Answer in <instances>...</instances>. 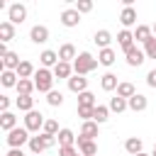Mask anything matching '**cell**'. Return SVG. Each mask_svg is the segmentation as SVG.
<instances>
[{
    "label": "cell",
    "mask_w": 156,
    "mask_h": 156,
    "mask_svg": "<svg viewBox=\"0 0 156 156\" xmlns=\"http://www.w3.org/2000/svg\"><path fill=\"white\" fill-rule=\"evenodd\" d=\"M10 39H15V24L5 20V22H0V41L7 44Z\"/></svg>",
    "instance_id": "obj_27"
},
{
    "label": "cell",
    "mask_w": 156,
    "mask_h": 156,
    "mask_svg": "<svg viewBox=\"0 0 156 156\" xmlns=\"http://www.w3.org/2000/svg\"><path fill=\"white\" fill-rule=\"evenodd\" d=\"M146 85H149V88H156V68H151V71L146 73Z\"/></svg>",
    "instance_id": "obj_42"
},
{
    "label": "cell",
    "mask_w": 156,
    "mask_h": 156,
    "mask_svg": "<svg viewBox=\"0 0 156 156\" xmlns=\"http://www.w3.org/2000/svg\"><path fill=\"white\" fill-rule=\"evenodd\" d=\"M107 119H110V107H107V105H98V107L93 110V122L102 124V122H107Z\"/></svg>",
    "instance_id": "obj_32"
},
{
    "label": "cell",
    "mask_w": 156,
    "mask_h": 156,
    "mask_svg": "<svg viewBox=\"0 0 156 156\" xmlns=\"http://www.w3.org/2000/svg\"><path fill=\"white\" fill-rule=\"evenodd\" d=\"M56 144H58V139H56L54 134H44V132L29 139L32 154H41V151H46V149H51V146H56Z\"/></svg>",
    "instance_id": "obj_3"
},
{
    "label": "cell",
    "mask_w": 156,
    "mask_h": 156,
    "mask_svg": "<svg viewBox=\"0 0 156 156\" xmlns=\"http://www.w3.org/2000/svg\"><path fill=\"white\" fill-rule=\"evenodd\" d=\"M151 32H154V37H156V22H154V24H151Z\"/></svg>",
    "instance_id": "obj_45"
},
{
    "label": "cell",
    "mask_w": 156,
    "mask_h": 156,
    "mask_svg": "<svg viewBox=\"0 0 156 156\" xmlns=\"http://www.w3.org/2000/svg\"><path fill=\"white\" fill-rule=\"evenodd\" d=\"M46 102H49L51 107H61V105H63V95H61L58 90H51V93L46 95Z\"/></svg>",
    "instance_id": "obj_36"
},
{
    "label": "cell",
    "mask_w": 156,
    "mask_h": 156,
    "mask_svg": "<svg viewBox=\"0 0 156 156\" xmlns=\"http://www.w3.org/2000/svg\"><path fill=\"white\" fill-rule=\"evenodd\" d=\"M76 149H78L83 156H98V144H95V141H90V139H83V136H78V141H76Z\"/></svg>",
    "instance_id": "obj_11"
},
{
    "label": "cell",
    "mask_w": 156,
    "mask_h": 156,
    "mask_svg": "<svg viewBox=\"0 0 156 156\" xmlns=\"http://www.w3.org/2000/svg\"><path fill=\"white\" fill-rule=\"evenodd\" d=\"M73 76V63H66V61H58L54 66V78H71Z\"/></svg>",
    "instance_id": "obj_16"
},
{
    "label": "cell",
    "mask_w": 156,
    "mask_h": 156,
    "mask_svg": "<svg viewBox=\"0 0 156 156\" xmlns=\"http://www.w3.org/2000/svg\"><path fill=\"white\" fill-rule=\"evenodd\" d=\"M76 10H78L80 15H85V12L93 10V2H90V0H78V2H76Z\"/></svg>",
    "instance_id": "obj_39"
},
{
    "label": "cell",
    "mask_w": 156,
    "mask_h": 156,
    "mask_svg": "<svg viewBox=\"0 0 156 156\" xmlns=\"http://www.w3.org/2000/svg\"><path fill=\"white\" fill-rule=\"evenodd\" d=\"M144 54H146V58H156V37L144 44Z\"/></svg>",
    "instance_id": "obj_38"
},
{
    "label": "cell",
    "mask_w": 156,
    "mask_h": 156,
    "mask_svg": "<svg viewBox=\"0 0 156 156\" xmlns=\"http://www.w3.org/2000/svg\"><path fill=\"white\" fill-rule=\"evenodd\" d=\"M37 88H34V80L32 78H20L17 83V95H32Z\"/></svg>",
    "instance_id": "obj_30"
},
{
    "label": "cell",
    "mask_w": 156,
    "mask_h": 156,
    "mask_svg": "<svg viewBox=\"0 0 156 156\" xmlns=\"http://www.w3.org/2000/svg\"><path fill=\"white\" fill-rule=\"evenodd\" d=\"M32 80H34V88H37L39 93H46V95H49V93L54 90V80H56V78H54V71H49V68H37V73H34Z\"/></svg>",
    "instance_id": "obj_2"
},
{
    "label": "cell",
    "mask_w": 156,
    "mask_h": 156,
    "mask_svg": "<svg viewBox=\"0 0 156 156\" xmlns=\"http://www.w3.org/2000/svg\"><path fill=\"white\" fill-rule=\"evenodd\" d=\"M115 58H117L115 49H100V54H98V61H100L102 66H112V63H115Z\"/></svg>",
    "instance_id": "obj_33"
},
{
    "label": "cell",
    "mask_w": 156,
    "mask_h": 156,
    "mask_svg": "<svg viewBox=\"0 0 156 156\" xmlns=\"http://www.w3.org/2000/svg\"><path fill=\"white\" fill-rule=\"evenodd\" d=\"M127 105H129V110H132V112H144V110L149 107V100H146V95L136 93L134 98H129V100H127Z\"/></svg>",
    "instance_id": "obj_13"
},
{
    "label": "cell",
    "mask_w": 156,
    "mask_h": 156,
    "mask_svg": "<svg viewBox=\"0 0 156 156\" xmlns=\"http://www.w3.org/2000/svg\"><path fill=\"white\" fill-rule=\"evenodd\" d=\"M34 73H37V68H34L29 61H22L20 68H17V76H20V78H34Z\"/></svg>",
    "instance_id": "obj_35"
},
{
    "label": "cell",
    "mask_w": 156,
    "mask_h": 156,
    "mask_svg": "<svg viewBox=\"0 0 156 156\" xmlns=\"http://www.w3.org/2000/svg\"><path fill=\"white\" fill-rule=\"evenodd\" d=\"M78 22H80V12L76 10V7H66L63 12H61V24L63 27H78Z\"/></svg>",
    "instance_id": "obj_7"
},
{
    "label": "cell",
    "mask_w": 156,
    "mask_h": 156,
    "mask_svg": "<svg viewBox=\"0 0 156 156\" xmlns=\"http://www.w3.org/2000/svg\"><path fill=\"white\" fill-rule=\"evenodd\" d=\"M107 107H110V112H117V115H119V112H124V110H129L127 100H124V98H119V95L110 98V105H107Z\"/></svg>",
    "instance_id": "obj_31"
},
{
    "label": "cell",
    "mask_w": 156,
    "mask_h": 156,
    "mask_svg": "<svg viewBox=\"0 0 156 156\" xmlns=\"http://www.w3.org/2000/svg\"><path fill=\"white\" fill-rule=\"evenodd\" d=\"M124 56H127V63H129L132 68L141 66V63H144V58H146V54H144V51H141L136 44H134L132 49H127V51H124Z\"/></svg>",
    "instance_id": "obj_8"
},
{
    "label": "cell",
    "mask_w": 156,
    "mask_h": 156,
    "mask_svg": "<svg viewBox=\"0 0 156 156\" xmlns=\"http://www.w3.org/2000/svg\"><path fill=\"white\" fill-rule=\"evenodd\" d=\"M136 156H151V154H144V151H141V154H136Z\"/></svg>",
    "instance_id": "obj_46"
},
{
    "label": "cell",
    "mask_w": 156,
    "mask_h": 156,
    "mask_svg": "<svg viewBox=\"0 0 156 156\" xmlns=\"http://www.w3.org/2000/svg\"><path fill=\"white\" fill-rule=\"evenodd\" d=\"M117 44L127 51V49H132L134 46V32H129V29H122L119 34H117Z\"/></svg>",
    "instance_id": "obj_22"
},
{
    "label": "cell",
    "mask_w": 156,
    "mask_h": 156,
    "mask_svg": "<svg viewBox=\"0 0 156 156\" xmlns=\"http://www.w3.org/2000/svg\"><path fill=\"white\" fill-rule=\"evenodd\" d=\"M15 127H17V117L12 112H2L0 115V129L2 132H12Z\"/></svg>",
    "instance_id": "obj_26"
},
{
    "label": "cell",
    "mask_w": 156,
    "mask_h": 156,
    "mask_svg": "<svg viewBox=\"0 0 156 156\" xmlns=\"http://www.w3.org/2000/svg\"><path fill=\"white\" fill-rule=\"evenodd\" d=\"M98 63H100V61H98L93 54L80 51V54L76 56V61H73V73H76V76H88L90 71L98 68Z\"/></svg>",
    "instance_id": "obj_1"
},
{
    "label": "cell",
    "mask_w": 156,
    "mask_h": 156,
    "mask_svg": "<svg viewBox=\"0 0 156 156\" xmlns=\"http://www.w3.org/2000/svg\"><path fill=\"white\" fill-rule=\"evenodd\" d=\"M100 85H102V90H105V93H112V90H117L119 80H117V76H115V73H105V76L100 78Z\"/></svg>",
    "instance_id": "obj_25"
},
{
    "label": "cell",
    "mask_w": 156,
    "mask_h": 156,
    "mask_svg": "<svg viewBox=\"0 0 156 156\" xmlns=\"http://www.w3.org/2000/svg\"><path fill=\"white\" fill-rule=\"evenodd\" d=\"M78 149L76 146H58V156H76Z\"/></svg>",
    "instance_id": "obj_41"
},
{
    "label": "cell",
    "mask_w": 156,
    "mask_h": 156,
    "mask_svg": "<svg viewBox=\"0 0 156 156\" xmlns=\"http://www.w3.org/2000/svg\"><path fill=\"white\" fill-rule=\"evenodd\" d=\"M93 110H95V107H78V117H80L83 122H90V119H93Z\"/></svg>",
    "instance_id": "obj_40"
},
{
    "label": "cell",
    "mask_w": 156,
    "mask_h": 156,
    "mask_svg": "<svg viewBox=\"0 0 156 156\" xmlns=\"http://www.w3.org/2000/svg\"><path fill=\"white\" fill-rule=\"evenodd\" d=\"M78 107H98V100H95V95H93L90 90L80 93V95H78Z\"/></svg>",
    "instance_id": "obj_34"
},
{
    "label": "cell",
    "mask_w": 156,
    "mask_h": 156,
    "mask_svg": "<svg viewBox=\"0 0 156 156\" xmlns=\"http://www.w3.org/2000/svg\"><path fill=\"white\" fill-rule=\"evenodd\" d=\"M117 95H119V98H124V100H129V98H134V95H136V88H134L129 80H122V83L117 85Z\"/></svg>",
    "instance_id": "obj_28"
},
{
    "label": "cell",
    "mask_w": 156,
    "mask_h": 156,
    "mask_svg": "<svg viewBox=\"0 0 156 156\" xmlns=\"http://www.w3.org/2000/svg\"><path fill=\"white\" fill-rule=\"evenodd\" d=\"M5 156H24V154H22V149H10Z\"/></svg>",
    "instance_id": "obj_44"
},
{
    "label": "cell",
    "mask_w": 156,
    "mask_h": 156,
    "mask_svg": "<svg viewBox=\"0 0 156 156\" xmlns=\"http://www.w3.org/2000/svg\"><path fill=\"white\" fill-rule=\"evenodd\" d=\"M27 20V7L22 5V2H12L10 7H7V22H12V24H22Z\"/></svg>",
    "instance_id": "obj_5"
},
{
    "label": "cell",
    "mask_w": 156,
    "mask_h": 156,
    "mask_svg": "<svg viewBox=\"0 0 156 156\" xmlns=\"http://www.w3.org/2000/svg\"><path fill=\"white\" fill-rule=\"evenodd\" d=\"M7 146L10 149H22V144H29V129L27 127H15L12 132H7Z\"/></svg>",
    "instance_id": "obj_4"
},
{
    "label": "cell",
    "mask_w": 156,
    "mask_h": 156,
    "mask_svg": "<svg viewBox=\"0 0 156 156\" xmlns=\"http://www.w3.org/2000/svg\"><path fill=\"white\" fill-rule=\"evenodd\" d=\"M29 39H32L34 44H46V41H49V29H46L44 24H34V27L29 29Z\"/></svg>",
    "instance_id": "obj_10"
},
{
    "label": "cell",
    "mask_w": 156,
    "mask_h": 156,
    "mask_svg": "<svg viewBox=\"0 0 156 156\" xmlns=\"http://www.w3.org/2000/svg\"><path fill=\"white\" fill-rule=\"evenodd\" d=\"M0 110L2 112H10V98L7 95H0Z\"/></svg>",
    "instance_id": "obj_43"
},
{
    "label": "cell",
    "mask_w": 156,
    "mask_h": 156,
    "mask_svg": "<svg viewBox=\"0 0 156 156\" xmlns=\"http://www.w3.org/2000/svg\"><path fill=\"white\" fill-rule=\"evenodd\" d=\"M119 22H122L124 29H129L132 24H136V10H134V7H124L122 15H119Z\"/></svg>",
    "instance_id": "obj_20"
},
{
    "label": "cell",
    "mask_w": 156,
    "mask_h": 156,
    "mask_svg": "<svg viewBox=\"0 0 156 156\" xmlns=\"http://www.w3.org/2000/svg\"><path fill=\"white\" fill-rule=\"evenodd\" d=\"M76 46L71 44V41H66V44H61L58 46V61H66V63H71V61H76Z\"/></svg>",
    "instance_id": "obj_12"
},
{
    "label": "cell",
    "mask_w": 156,
    "mask_h": 156,
    "mask_svg": "<svg viewBox=\"0 0 156 156\" xmlns=\"http://www.w3.org/2000/svg\"><path fill=\"white\" fill-rule=\"evenodd\" d=\"M15 105H17V110H22V112H32V110H34V98H32V95H17Z\"/></svg>",
    "instance_id": "obj_29"
},
{
    "label": "cell",
    "mask_w": 156,
    "mask_h": 156,
    "mask_svg": "<svg viewBox=\"0 0 156 156\" xmlns=\"http://www.w3.org/2000/svg\"><path fill=\"white\" fill-rule=\"evenodd\" d=\"M98 122H83V127H80V134L78 136H83V139H90V141H95V136H98Z\"/></svg>",
    "instance_id": "obj_17"
},
{
    "label": "cell",
    "mask_w": 156,
    "mask_h": 156,
    "mask_svg": "<svg viewBox=\"0 0 156 156\" xmlns=\"http://www.w3.org/2000/svg\"><path fill=\"white\" fill-rule=\"evenodd\" d=\"M41 132H44V134H54V136H56V134H58L61 129H58V122H56V119H46V122H44V129H41Z\"/></svg>",
    "instance_id": "obj_37"
},
{
    "label": "cell",
    "mask_w": 156,
    "mask_h": 156,
    "mask_svg": "<svg viewBox=\"0 0 156 156\" xmlns=\"http://www.w3.org/2000/svg\"><path fill=\"white\" fill-rule=\"evenodd\" d=\"M151 156H156V146H154V151H151Z\"/></svg>",
    "instance_id": "obj_47"
},
{
    "label": "cell",
    "mask_w": 156,
    "mask_h": 156,
    "mask_svg": "<svg viewBox=\"0 0 156 156\" xmlns=\"http://www.w3.org/2000/svg\"><path fill=\"white\" fill-rule=\"evenodd\" d=\"M93 41L100 46V49H110V41H112V34L107 32V29H98L95 32V37H93Z\"/></svg>",
    "instance_id": "obj_21"
},
{
    "label": "cell",
    "mask_w": 156,
    "mask_h": 156,
    "mask_svg": "<svg viewBox=\"0 0 156 156\" xmlns=\"http://www.w3.org/2000/svg\"><path fill=\"white\" fill-rule=\"evenodd\" d=\"M20 56L15 54V51H10L7 56H2V71H17L20 68Z\"/></svg>",
    "instance_id": "obj_23"
},
{
    "label": "cell",
    "mask_w": 156,
    "mask_h": 156,
    "mask_svg": "<svg viewBox=\"0 0 156 156\" xmlns=\"http://www.w3.org/2000/svg\"><path fill=\"white\" fill-rule=\"evenodd\" d=\"M154 146H156V141H154Z\"/></svg>",
    "instance_id": "obj_49"
},
{
    "label": "cell",
    "mask_w": 156,
    "mask_h": 156,
    "mask_svg": "<svg viewBox=\"0 0 156 156\" xmlns=\"http://www.w3.org/2000/svg\"><path fill=\"white\" fill-rule=\"evenodd\" d=\"M56 139H58V146H76V141H78V136L71 129H66V127L56 134Z\"/></svg>",
    "instance_id": "obj_18"
},
{
    "label": "cell",
    "mask_w": 156,
    "mask_h": 156,
    "mask_svg": "<svg viewBox=\"0 0 156 156\" xmlns=\"http://www.w3.org/2000/svg\"><path fill=\"white\" fill-rule=\"evenodd\" d=\"M134 39H136L139 44H146V41H151V39H154V32H151V27H146V24H136V29H134Z\"/></svg>",
    "instance_id": "obj_14"
},
{
    "label": "cell",
    "mask_w": 156,
    "mask_h": 156,
    "mask_svg": "<svg viewBox=\"0 0 156 156\" xmlns=\"http://www.w3.org/2000/svg\"><path fill=\"white\" fill-rule=\"evenodd\" d=\"M68 90H71V93H76V95L85 93V90H88V78H85V76H76V73H73V76L68 78Z\"/></svg>",
    "instance_id": "obj_9"
},
{
    "label": "cell",
    "mask_w": 156,
    "mask_h": 156,
    "mask_svg": "<svg viewBox=\"0 0 156 156\" xmlns=\"http://www.w3.org/2000/svg\"><path fill=\"white\" fill-rule=\"evenodd\" d=\"M76 156H83V154H80V151H78V154H76Z\"/></svg>",
    "instance_id": "obj_48"
},
{
    "label": "cell",
    "mask_w": 156,
    "mask_h": 156,
    "mask_svg": "<svg viewBox=\"0 0 156 156\" xmlns=\"http://www.w3.org/2000/svg\"><path fill=\"white\" fill-rule=\"evenodd\" d=\"M39 61H41V68H49V66H56L58 63V51H51V49H44L39 54Z\"/></svg>",
    "instance_id": "obj_15"
},
{
    "label": "cell",
    "mask_w": 156,
    "mask_h": 156,
    "mask_svg": "<svg viewBox=\"0 0 156 156\" xmlns=\"http://www.w3.org/2000/svg\"><path fill=\"white\" fill-rule=\"evenodd\" d=\"M124 151H127L129 156H136V154H141V151H144V144H141V139H139V136H129V139L124 141Z\"/></svg>",
    "instance_id": "obj_19"
},
{
    "label": "cell",
    "mask_w": 156,
    "mask_h": 156,
    "mask_svg": "<svg viewBox=\"0 0 156 156\" xmlns=\"http://www.w3.org/2000/svg\"><path fill=\"white\" fill-rule=\"evenodd\" d=\"M0 83H2L5 88H17V83H20L17 71H2V73H0Z\"/></svg>",
    "instance_id": "obj_24"
},
{
    "label": "cell",
    "mask_w": 156,
    "mask_h": 156,
    "mask_svg": "<svg viewBox=\"0 0 156 156\" xmlns=\"http://www.w3.org/2000/svg\"><path fill=\"white\" fill-rule=\"evenodd\" d=\"M44 115L39 112V110H32V112H27L24 115V127L29 129V132H39V129H44Z\"/></svg>",
    "instance_id": "obj_6"
}]
</instances>
